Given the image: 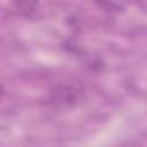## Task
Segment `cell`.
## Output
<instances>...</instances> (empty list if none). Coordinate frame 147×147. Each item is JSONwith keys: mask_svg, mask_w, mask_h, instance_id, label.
I'll use <instances>...</instances> for the list:
<instances>
[{"mask_svg": "<svg viewBox=\"0 0 147 147\" xmlns=\"http://www.w3.org/2000/svg\"><path fill=\"white\" fill-rule=\"evenodd\" d=\"M53 100L60 103L64 105H71L77 100V92L68 86L61 87L60 90H56L53 92Z\"/></svg>", "mask_w": 147, "mask_h": 147, "instance_id": "6da1fadb", "label": "cell"}]
</instances>
